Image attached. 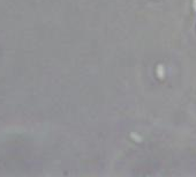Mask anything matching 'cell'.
Listing matches in <instances>:
<instances>
[{"mask_svg": "<svg viewBox=\"0 0 196 177\" xmlns=\"http://www.w3.org/2000/svg\"><path fill=\"white\" fill-rule=\"evenodd\" d=\"M165 66L163 65V64H158L157 66H156V74H157V77L160 79V80H163L164 78H165Z\"/></svg>", "mask_w": 196, "mask_h": 177, "instance_id": "obj_1", "label": "cell"}, {"mask_svg": "<svg viewBox=\"0 0 196 177\" xmlns=\"http://www.w3.org/2000/svg\"><path fill=\"white\" fill-rule=\"evenodd\" d=\"M130 138H133L136 142H141V141H142V138H141L140 136H137L136 133H132V134H130Z\"/></svg>", "mask_w": 196, "mask_h": 177, "instance_id": "obj_2", "label": "cell"}, {"mask_svg": "<svg viewBox=\"0 0 196 177\" xmlns=\"http://www.w3.org/2000/svg\"><path fill=\"white\" fill-rule=\"evenodd\" d=\"M193 8H194V11L196 12V0H193Z\"/></svg>", "mask_w": 196, "mask_h": 177, "instance_id": "obj_3", "label": "cell"}]
</instances>
